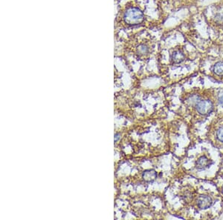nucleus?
<instances>
[{
  "label": "nucleus",
  "mask_w": 223,
  "mask_h": 220,
  "mask_svg": "<svg viewBox=\"0 0 223 220\" xmlns=\"http://www.w3.org/2000/svg\"><path fill=\"white\" fill-rule=\"evenodd\" d=\"M124 19L127 24L130 25H136L143 22L144 20V15L140 9L137 7H130L124 13Z\"/></svg>",
  "instance_id": "nucleus-1"
},
{
  "label": "nucleus",
  "mask_w": 223,
  "mask_h": 220,
  "mask_svg": "<svg viewBox=\"0 0 223 220\" xmlns=\"http://www.w3.org/2000/svg\"><path fill=\"white\" fill-rule=\"evenodd\" d=\"M196 110L201 115H207L213 110V104L210 100H200L196 104Z\"/></svg>",
  "instance_id": "nucleus-2"
},
{
  "label": "nucleus",
  "mask_w": 223,
  "mask_h": 220,
  "mask_svg": "<svg viewBox=\"0 0 223 220\" xmlns=\"http://www.w3.org/2000/svg\"><path fill=\"white\" fill-rule=\"evenodd\" d=\"M212 201L211 198L208 196H200L198 198L197 200V204L199 207L201 209H207L208 207H210L212 205Z\"/></svg>",
  "instance_id": "nucleus-3"
},
{
  "label": "nucleus",
  "mask_w": 223,
  "mask_h": 220,
  "mask_svg": "<svg viewBox=\"0 0 223 220\" xmlns=\"http://www.w3.org/2000/svg\"><path fill=\"white\" fill-rule=\"evenodd\" d=\"M209 165V159H207L206 156H201L196 161V167L199 169H204L205 167H208Z\"/></svg>",
  "instance_id": "nucleus-4"
},
{
  "label": "nucleus",
  "mask_w": 223,
  "mask_h": 220,
  "mask_svg": "<svg viewBox=\"0 0 223 220\" xmlns=\"http://www.w3.org/2000/svg\"><path fill=\"white\" fill-rule=\"evenodd\" d=\"M184 57L185 56L182 52L180 50H176L173 52V55H172V60L176 64H178V63H181L184 61Z\"/></svg>",
  "instance_id": "nucleus-5"
},
{
  "label": "nucleus",
  "mask_w": 223,
  "mask_h": 220,
  "mask_svg": "<svg viewBox=\"0 0 223 220\" xmlns=\"http://www.w3.org/2000/svg\"><path fill=\"white\" fill-rule=\"evenodd\" d=\"M213 71L218 76H223V61H218L215 64Z\"/></svg>",
  "instance_id": "nucleus-6"
},
{
  "label": "nucleus",
  "mask_w": 223,
  "mask_h": 220,
  "mask_svg": "<svg viewBox=\"0 0 223 220\" xmlns=\"http://www.w3.org/2000/svg\"><path fill=\"white\" fill-rule=\"evenodd\" d=\"M216 136H217V139L219 141L223 142V126L218 129L217 133H216Z\"/></svg>",
  "instance_id": "nucleus-7"
},
{
  "label": "nucleus",
  "mask_w": 223,
  "mask_h": 220,
  "mask_svg": "<svg viewBox=\"0 0 223 220\" xmlns=\"http://www.w3.org/2000/svg\"><path fill=\"white\" fill-rule=\"evenodd\" d=\"M138 49H139V51H141L142 53L147 52V47L145 45H140Z\"/></svg>",
  "instance_id": "nucleus-8"
},
{
  "label": "nucleus",
  "mask_w": 223,
  "mask_h": 220,
  "mask_svg": "<svg viewBox=\"0 0 223 220\" xmlns=\"http://www.w3.org/2000/svg\"><path fill=\"white\" fill-rule=\"evenodd\" d=\"M219 103H220L221 104H222V105H223V94L220 96V97H219Z\"/></svg>",
  "instance_id": "nucleus-9"
}]
</instances>
